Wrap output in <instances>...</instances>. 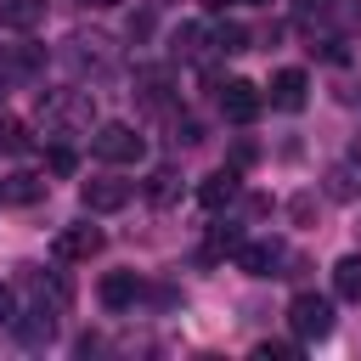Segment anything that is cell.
Instances as JSON below:
<instances>
[{
  "mask_svg": "<svg viewBox=\"0 0 361 361\" xmlns=\"http://www.w3.org/2000/svg\"><path fill=\"white\" fill-rule=\"evenodd\" d=\"M39 118L51 135H85L96 124V102H90V90H51L39 102Z\"/></svg>",
  "mask_w": 361,
  "mask_h": 361,
  "instance_id": "obj_1",
  "label": "cell"
},
{
  "mask_svg": "<svg viewBox=\"0 0 361 361\" xmlns=\"http://www.w3.org/2000/svg\"><path fill=\"white\" fill-rule=\"evenodd\" d=\"M90 152L96 158H107V164H141V152H147V141L135 135V124H96L90 130Z\"/></svg>",
  "mask_w": 361,
  "mask_h": 361,
  "instance_id": "obj_2",
  "label": "cell"
},
{
  "mask_svg": "<svg viewBox=\"0 0 361 361\" xmlns=\"http://www.w3.org/2000/svg\"><path fill=\"white\" fill-rule=\"evenodd\" d=\"M288 327H293L299 344L327 338V333H333V299H322V293H293V305H288Z\"/></svg>",
  "mask_w": 361,
  "mask_h": 361,
  "instance_id": "obj_3",
  "label": "cell"
},
{
  "mask_svg": "<svg viewBox=\"0 0 361 361\" xmlns=\"http://www.w3.org/2000/svg\"><path fill=\"white\" fill-rule=\"evenodd\" d=\"M56 310L62 305H28V310H17L11 316V333H17V344L23 350H45V344H56Z\"/></svg>",
  "mask_w": 361,
  "mask_h": 361,
  "instance_id": "obj_4",
  "label": "cell"
},
{
  "mask_svg": "<svg viewBox=\"0 0 361 361\" xmlns=\"http://www.w3.org/2000/svg\"><path fill=\"white\" fill-rule=\"evenodd\" d=\"M237 271H248V276H288L282 265H288V248L276 243V237H259V243H237Z\"/></svg>",
  "mask_w": 361,
  "mask_h": 361,
  "instance_id": "obj_5",
  "label": "cell"
},
{
  "mask_svg": "<svg viewBox=\"0 0 361 361\" xmlns=\"http://www.w3.org/2000/svg\"><path fill=\"white\" fill-rule=\"evenodd\" d=\"M62 62L79 68V73H85V68L96 73V68L113 62V39H107V34H68V39H62Z\"/></svg>",
  "mask_w": 361,
  "mask_h": 361,
  "instance_id": "obj_6",
  "label": "cell"
},
{
  "mask_svg": "<svg viewBox=\"0 0 361 361\" xmlns=\"http://www.w3.org/2000/svg\"><path fill=\"white\" fill-rule=\"evenodd\" d=\"M259 102H265V96H259L248 79H226V85H220V113H226L231 124H254V118H259Z\"/></svg>",
  "mask_w": 361,
  "mask_h": 361,
  "instance_id": "obj_7",
  "label": "cell"
},
{
  "mask_svg": "<svg viewBox=\"0 0 361 361\" xmlns=\"http://www.w3.org/2000/svg\"><path fill=\"white\" fill-rule=\"evenodd\" d=\"M130 192H135L130 180H107V175H102V180H85V186H79V203H85L90 214H113V209L130 203Z\"/></svg>",
  "mask_w": 361,
  "mask_h": 361,
  "instance_id": "obj_8",
  "label": "cell"
},
{
  "mask_svg": "<svg viewBox=\"0 0 361 361\" xmlns=\"http://www.w3.org/2000/svg\"><path fill=\"white\" fill-rule=\"evenodd\" d=\"M102 243H107V237H102L96 226H62L51 248H56V259H96Z\"/></svg>",
  "mask_w": 361,
  "mask_h": 361,
  "instance_id": "obj_9",
  "label": "cell"
},
{
  "mask_svg": "<svg viewBox=\"0 0 361 361\" xmlns=\"http://www.w3.org/2000/svg\"><path fill=\"white\" fill-rule=\"evenodd\" d=\"M305 90H310V79H305L299 68H282V73H271V107H282V113H299V107H305Z\"/></svg>",
  "mask_w": 361,
  "mask_h": 361,
  "instance_id": "obj_10",
  "label": "cell"
},
{
  "mask_svg": "<svg viewBox=\"0 0 361 361\" xmlns=\"http://www.w3.org/2000/svg\"><path fill=\"white\" fill-rule=\"evenodd\" d=\"M243 192V180H237V169H214V175H203V186H197V203L209 209V214H220L231 197Z\"/></svg>",
  "mask_w": 361,
  "mask_h": 361,
  "instance_id": "obj_11",
  "label": "cell"
},
{
  "mask_svg": "<svg viewBox=\"0 0 361 361\" xmlns=\"http://www.w3.org/2000/svg\"><path fill=\"white\" fill-rule=\"evenodd\" d=\"M96 293H102V305H107V310H130V305L141 299V276H135V271H107Z\"/></svg>",
  "mask_w": 361,
  "mask_h": 361,
  "instance_id": "obj_12",
  "label": "cell"
},
{
  "mask_svg": "<svg viewBox=\"0 0 361 361\" xmlns=\"http://www.w3.org/2000/svg\"><path fill=\"white\" fill-rule=\"evenodd\" d=\"M39 62H45L39 45H0V79H28L39 73Z\"/></svg>",
  "mask_w": 361,
  "mask_h": 361,
  "instance_id": "obj_13",
  "label": "cell"
},
{
  "mask_svg": "<svg viewBox=\"0 0 361 361\" xmlns=\"http://www.w3.org/2000/svg\"><path fill=\"white\" fill-rule=\"evenodd\" d=\"M141 192H147V203H158V209H169V203L180 197V169H169V164H164V169H152Z\"/></svg>",
  "mask_w": 361,
  "mask_h": 361,
  "instance_id": "obj_14",
  "label": "cell"
},
{
  "mask_svg": "<svg viewBox=\"0 0 361 361\" xmlns=\"http://www.w3.org/2000/svg\"><path fill=\"white\" fill-rule=\"evenodd\" d=\"M333 288H338V299L361 305V254H344V259L333 265Z\"/></svg>",
  "mask_w": 361,
  "mask_h": 361,
  "instance_id": "obj_15",
  "label": "cell"
},
{
  "mask_svg": "<svg viewBox=\"0 0 361 361\" xmlns=\"http://www.w3.org/2000/svg\"><path fill=\"white\" fill-rule=\"evenodd\" d=\"M203 45H214V39H209L197 23H180V28H175V39H169V51H175L180 62H197V56H203Z\"/></svg>",
  "mask_w": 361,
  "mask_h": 361,
  "instance_id": "obj_16",
  "label": "cell"
},
{
  "mask_svg": "<svg viewBox=\"0 0 361 361\" xmlns=\"http://www.w3.org/2000/svg\"><path fill=\"white\" fill-rule=\"evenodd\" d=\"M327 197H338V203L361 197V169H355V164H333V169H327Z\"/></svg>",
  "mask_w": 361,
  "mask_h": 361,
  "instance_id": "obj_17",
  "label": "cell"
},
{
  "mask_svg": "<svg viewBox=\"0 0 361 361\" xmlns=\"http://www.w3.org/2000/svg\"><path fill=\"white\" fill-rule=\"evenodd\" d=\"M45 17V0H0V23L6 28H34Z\"/></svg>",
  "mask_w": 361,
  "mask_h": 361,
  "instance_id": "obj_18",
  "label": "cell"
},
{
  "mask_svg": "<svg viewBox=\"0 0 361 361\" xmlns=\"http://www.w3.org/2000/svg\"><path fill=\"white\" fill-rule=\"evenodd\" d=\"M39 197H45L39 175H6V203H39Z\"/></svg>",
  "mask_w": 361,
  "mask_h": 361,
  "instance_id": "obj_19",
  "label": "cell"
},
{
  "mask_svg": "<svg viewBox=\"0 0 361 361\" xmlns=\"http://www.w3.org/2000/svg\"><path fill=\"white\" fill-rule=\"evenodd\" d=\"M214 51H220V56L248 51V28H243V23H220V28H214Z\"/></svg>",
  "mask_w": 361,
  "mask_h": 361,
  "instance_id": "obj_20",
  "label": "cell"
},
{
  "mask_svg": "<svg viewBox=\"0 0 361 361\" xmlns=\"http://www.w3.org/2000/svg\"><path fill=\"white\" fill-rule=\"evenodd\" d=\"M0 147H6V152H34V135H28V124H17V118H0Z\"/></svg>",
  "mask_w": 361,
  "mask_h": 361,
  "instance_id": "obj_21",
  "label": "cell"
},
{
  "mask_svg": "<svg viewBox=\"0 0 361 361\" xmlns=\"http://www.w3.org/2000/svg\"><path fill=\"white\" fill-rule=\"evenodd\" d=\"M45 164H51V175H73V169H79V152H73L68 141H51V152H45Z\"/></svg>",
  "mask_w": 361,
  "mask_h": 361,
  "instance_id": "obj_22",
  "label": "cell"
},
{
  "mask_svg": "<svg viewBox=\"0 0 361 361\" xmlns=\"http://www.w3.org/2000/svg\"><path fill=\"white\" fill-rule=\"evenodd\" d=\"M237 243H243V231H237V226H214V237H209V248H203V254H209V259H214V254H237Z\"/></svg>",
  "mask_w": 361,
  "mask_h": 361,
  "instance_id": "obj_23",
  "label": "cell"
},
{
  "mask_svg": "<svg viewBox=\"0 0 361 361\" xmlns=\"http://www.w3.org/2000/svg\"><path fill=\"white\" fill-rule=\"evenodd\" d=\"M254 355H259V361H293V355H299V338H293V344H271V338H265V344H254Z\"/></svg>",
  "mask_w": 361,
  "mask_h": 361,
  "instance_id": "obj_24",
  "label": "cell"
},
{
  "mask_svg": "<svg viewBox=\"0 0 361 361\" xmlns=\"http://www.w3.org/2000/svg\"><path fill=\"white\" fill-rule=\"evenodd\" d=\"M333 17H338L344 28H361V6H350V0H333Z\"/></svg>",
  "mask_w": 361,
  "mask_h": 361,
  "instance_id": "obj_25",
  "label": "cell"
},
{
  "mask_svg": "<svg viewBox=\"0 0 361 361\" xmlns=\"http://www.w3.org/2000/svg\"><path fill=\"white\" fill-rule=\"evenodd\" d=\"M11 316H17V293L0 282V327H11Z\"/></svg>",
  "mask_w": 361,
  "mask_h": 361,
  "instance_id": "obj_26",
  "label": "cell"
},
{
  "mask_svg": "<svg viewBox=\"0 0 361 361\" xmlns=\"http://www.w3.org/2000/svg\"><path fill=\"white\" fill-rule=\"evenodd\" d=\"M310 214H316V197H310V192H305V197H293V220H310Z\"/></svg>",
  "mask_w": 361,
  "mask_h": 361,
  "instance_id": "obj_27",
  "label": "cell"
},
{
  "mask_svg": "<svg viewBox=\"0 0 361 361\" xmlns=\"http://www.w3.org/2000/svg\"><path fill=\"white\" fill-rule=\"evenodd\" d=\"M79 6H90V11H113L118 0H79Z\"/></svg>",
  "mask_w": 361,
  "mask_h": 361,
  "instance_id": "obj_28",
  "label": "cell"
},
{
  "mask_svg": "<svg viewBox=\"0 0 361 361\" xmlns=\"http://www.w3.org/2000/svg\"><path fill=\"white\" fill-rule=\"evenodd\" d=\"M197 6H203V11H226L231 0H197Z\"/></svg>",
  "mask_w": 361,
  "mask_h": 361,
  "instance_id": "obj_29",
  "label": "cell"
},
{
  "mask_svg": "<svg viewBox=\"0 0 361 361\" xmlns=\"http://www.w3.org/2000/svg\"><path fill=\"white\" fill-rule=\"evenodd\" d=\"M0 203H6V180H0Z\"/></svg>",
  "mask_w": 361,
  "mask_h": 361,
  "instance_id": "obj_30",
  "label": "cell"
},
{
  "mask_svg": "<svg viewBox=\"0 0 361 361\" xmlns=\"http://www.w3.org/2000/svg\"><path fill=\"white\" fill-rule=\"evenodd\" d=\"M254 6H271V0H254Z\"/></svg>",
  "mask_w": 361,
  "mask_h": 361,
  "instance_id": "obj_31",
  "label": "cell"
}]
</instances>
